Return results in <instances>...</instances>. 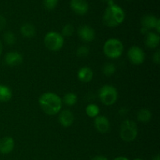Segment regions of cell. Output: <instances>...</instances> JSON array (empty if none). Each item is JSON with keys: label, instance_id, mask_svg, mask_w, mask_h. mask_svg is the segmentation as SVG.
<instances>
[{"label": "cell", "instance_id": "12", "mask_svg": "<svg viewBox=\"0 0 160 160\" xmlns=\"http://www.w3.org/2000/svg\"><path fill=\"white\" fill-rule=\"evenodd\" d=\"M94 125L97 131L102 134H106L110 129V122L109 119L105 116L96 117L94 120Z\"/></svg>", "mask_w": 160, "mask_h": 160}, {"label": "cell", "instance_id": "31", "mask_svg": "<svg viewBox=\"0 0 160 160\" xmlns=\"http://www.w3.org/2000/svg\"><path fill=\"white\" fill-rule=\"evenodd\" d=\"M102 2L107 4V6H109V5H112L115 3V0H102Z\"/></svg>", "mask_w": 160, "mask_h": 160}, {"label": "cell", "instance_id": "32", "mask_svg": "<svg viewBox=\"0 0 160 160\" xmlns=\"http://www.w3.org/2000/svg\"><path fill=\"white\" fill-rule=\"evenodd\" d=\"M113 160H129V159L125 156H118V157L115 158Z\"/></svg>", "mask_w": 160, "mask_h": 160}, {"label": "cell", "instance_id": "14", "mask_svg": "<svg viewBox=\"0 0 160 160\" xmlns=\"http://www.w3.org/2000/svg\"><path fill=\"white\" fill-rule=\"evenodd\" d=\"M14 147H15V142L12 137L6 136L0 140V153L1 154H9L14 149Z\"/></svg>", "mask_w": 160, "mask_h": 160}, {"label": "cell", "instance_id": "15", "mask_svg": "<svg viewBox=\"0 0 160 160\" xmlns=\"http://www.w3.org/2000/svg\"><path fill=\"white\" fill-rule=\"evenodd\" d=\"M159 34L153 31H149L145 34V44L146 47L151 49H155L159 45Z\"/></svg>", "mask_w": 160, "mask_h": 160}, {"label": "cell", "instance_id": "4", "mask_svg": "<svg viewBox=\"0 0 160 160\" xmlns=\"http://www.w3.org/2000/svg\"><path fill=\"white\" fill-rule=\"evenodd\" d=\"M138 134V128L135 122L131 120H125L121 123L120 128V137L126 142L134 141Z\"/></svg>", "mask_w": 160, "mask_h": 160}, {"label": "cell", "instance_id": "2", "mask_svg": "<svg viewBox=\"0 0 160 160\" xmlns=\"http://www.w3.org/2000/svg\"><path fill=\"white\" fill-rule=\"evenodd\" d=\"M125 12L121 6L116 3L107 6L102 16L103 23L109 28H116L125 20Z\"/></svg>", "mask_w": 160, "mask_h": 160}, {"label": "cell", "instance_id": "18", "mask_svg": "<svg viewBox=\"0 0 160 160\" xmlns=\"http://www.w3.org/2000/svg\"><path fill=\"white\" fill-rule=\"evenodd\" d=\"M12 90L7 85L0 84V102H9L12 98Z\"/></svg>", "mask_w": 160, "mask_h": 160}, {"label": "cell", "instance_id": "27", "mask_svg": "<svg viewBox=\"0 0 160 160\" xmlns=\"http://www.w3.org/2000/svg\"><path fill=\"white\" fill-rule=\"evenodd\" d=\"M152 59H153V62H154L155 63L159 65L160 63V52L159 51H156V52L153 54Z\"/></svg>", "mask_w": 160, "mask_h": 160}, {"label": "cell", "instance_id": "17", "mask_svg": "<svg viewBox=\"0 0 160 160\" xmlns=\"http://www.w3.org/2000/svg\"><path fill=\"white\" fill-rule=\"evenodd\" d=\"M21 35L26 38H31L36 34V28L32 23H25L21 25L20 28Z\"/></svg>", "mask_w": 160, "mask_h": 160}, {"label": "cell", "instance_id": "10", "mask_svg": "<svg viewBox=\"0 0 160 160\" xmlns=\"http://www.w3.org/2000/svg\"><path fill=\"white\" fill-rule=\"evenodd\" d=\"M78 34L80 38L84 42H91L95 38V31L88 25L81 26L78 30Z\"/></svg>", "mask_w": 160, "mask_h": 160}, {"label": "cell", "instance_id": "3", "mask_svg": "<svg viewBox=\"0 0 160 160\" xmlns=\"http://www.w3.org/2000/svg\"><path fill=\"white\" fill-rule=\"evenodd\" d=\"M124 46L122 42L117 38H109L103 45V52L106 57L116 59L122 56Z\"/></svg>", "mask_w": 160, "mask_h": 160}, {"label": "cell", "instance_id": "26", "mask_svg": "<svg viewBox=\"0 0 160 160\" xmlns=\"http://www.w3.org/2000/svg\"><path fill=\"white\" fill-rule=\"evenodd\" d=\"M59 3V0H43L44 7L47 10H53Z\"/></svg>", "mask_w": 160, "mask_h": 160}, {"label": "cell", "instance_id": "23", "mask_svg": "<svg viewBox=\"0 0 160 160\" xmlns=\"http://www.w3.org/2000/svg\"><path fill=\"white\" fill-rule=\"evenodd\" d=\"M3 40H4L5 43L8 45H13L16 43L17 41V38H16L15 34L10 31H8L4 33L3 34Z\"/></svg>", "mask_w": 160, "mask_h": 160}, {"label": "cell", "instance_id": "16", "mask_svg": "<svg viewBox=\"0 0 160 160\" xmlns=\"http://www.w3.org/2000/svg\"><path fill=\"white\" fill-rule=\"evenodd\" d=\"M94 77L93 70L89 67H83L78 72V78L83 83H88L92 81Z\"/></svg>", "mask_w": 160, "mask_h": 160}, {"label": "cell", "instance_id": "8", "mask_svg": "<svg viewBox=\"0 0 160 160\" xmlns=\"http://www.w3.org/2000/svg\"><path fill=\"white\" fill-rule=\"evenodd\" d=\"M160 21L159 18L152 14H147L145 15L141 20V33L146 34L147 33L151 31V30H155L157 23Z\"/></svg>", "mask_w": 160, "mask_h": 160}, {"label": "cell", "instance_id": "28", "mask_svg": "<svg viewBox=\"0 0 160 160\" xmlns=\"http://www.w3.org/2000/svg\"><path fill=\"white\" fill-rule=\"evenodd\" d=\"M6 26V20L2 15L0 14V31H2Z\"/></svg>", "mask_w": 160, "mask_h": 160}, {"label": "cell", "instance_id": "11", "mask_svg": "<svg viewBox=\"0 0 160 160\" xmlns=\"http://www.w3.org/2000/svg\"><path fill=\"white\" fill-rule=\"evenodd\" d=\"M4 61L9 67H16L23 62V55L18 52H9L5 56Z\"/></svg>", "mask_w": 160, "mask_h": 160}, {"label": "cell", "instance_id": "5", "mask_svg": "<svg viewBox=\"0 0 160 160\" xmlns=\"http://www.w3.org/2000/svg\"><path fill=\"white\" fill-rule=\"evenodd\" d=\"M98 98L105 106H112L115 104L118 98V92L114 86L105 84L98 92Z\"/></svg>", "mask_w": 160, "mask_h": 160}, {"label": "cell", "instance_id": "25", "mask_svg": "<svg viewBox=\"0 0 160 160\" xmlns=\"http://www.w3.org/2000/svg\"><path fill=\"white\" fill-rule=\"evenodd\" d=\"M89 53H90V48L87 45H81V46L78 47L76 51L77 56L81 58L87 57Z\"/></svg>", "mask_w": 160, "mask_h": 160}, {"label": "cell", "instance_id": "13", "mask_svg": "<svg viewBox=\"0 0 160 160\" xmlns=\"http://www.w3.org/2000/svg\"><path fill=\"white\" fill-rule=\"evenodd\" d=\"M59 123L64 128H69L74 122V115L70 109H64L59 112Z\"/></svg>", "mask_w": 160, "mask_h": 160}, {"label": "cell", "instance_id": "34", "mask_svg": "<svg viewBox=\"0 0 160 160\" xmlns=\"http://www.w3.org/2000/svg\"><path fill=\"white\" fill-rule=\"evenodd\" d=\"M152 160H160L159 155H156V156H154V157L152 158Z\"/></svg>", "mask_w": 160, "mask_h": 160}, {"label": "cell", "instance_id": "24", "mask_svg": "<svg viewBox=\"0 0 160 160\" xmlns=\"http://www.w3.org/2000/svg\"><path fill=\"white\" fill-rule=\"evenodd\" d=\"M74 32V28L71 23H67L65 24L62 28V31H61V35L63 38L71 37Z\"/></svg>", "mask_w": 160, "mask_h": 160}, {"label": "cell", "instance_id": "22", "mask_svg": "<svg viewBox=\"0 0 160 160\" xmlns=\"http://www.w3.org/2000/svg\"><path fill=\"white\" fill-rule=\"evenodd\" d=\"M117 71V67L112 62H107L102 67V73L105 76L111 77Z\"/></svg>", "mask_w": 160, "mask_h": 160}, {"label": "cell", "instance_id": "29", "mask_svg": "<svg viewBox=\"0 0 160 160\" xmlns=\"http://www.w3.org/2000/svg\"><path fill=\"white\" fill-rule=\"evenodd\" d=\"M128 113V110L126 109V108H121V109L119 110V114H120L121 117H125Z\"/></svg>", "mask_w": 160, "mask_h": 160}, {"label": "cell", "instance_id": "30", "mask_svg": "<svg viewBox=\"0 0 160 160\" xmlns=\"http://www.w3.org/2000/svg\"><path fill=\"white\" fill-rule=\"evenodd\" d=\"M91 160H109L108 159L107 157L104 156H94Z\"/></svg>", "mask_w": 160, "mask_h": 160}, {"label": "cell", "instance_id": "7", "mask_svg": "<svg viewBox=\"0 0 160 160\" xmlns=\"http://www.w3.org/2000/svg\"><path fill=\"white\" fill-rule=\"evenodd\" d=\"M128 57L130 62L134 65H141L145 60V53L142 48L134 45L128 50Z\"/></svg>", "mask_w": 160, "mask_h": 160}, {"label": "cell", "instance_id": "6", "mask_svg": "<svg viewBox=\"0 0 160 160\" xmlns=\"http://www.w3.org/2000/svg\"><path fill=\"white\" fill-rule=\"evenodd\" d=\"M44 44L45 48L52 52H58L64 45V38L60 33L56 31H49L44 38Z\"/></svg>", "mask_w": 160, "mask_h": 160}, {"label": "cell", "instance_id": "19", "mask_svg": "<svg viewBox=\"0 0 160 160\" xmlns=\"http://www.w3.org/2000/svg\"><path fill=\"white\" fill-rule=\"evenodd\" d=\"M152 114L151 111L148 109H142L138 111L137 119L139 122L142 123H148L151 120Z\"/></svg>", "mask_w": 160, "mask_h": 160}, {"label": "cell", "instance_id": "1", "mask_svg": "<svg viewBox=\"0 0 160 160\" xmlns=\"http://www.w3.org/2000/svg\"><path fill=\"white\" fill-rule=\"evenodd\" d=\"M38 103L43 112L49 116L59 113L62 106V98L53 92H45L42 94L39 97Z\"/></svg>", "mask_w": 160, "mask_h": 160}, {"label": "cell", "instance_id": "35", "mask_svg": "<svg viewBox=\"0 0 160 160\" xmlns=\"http://www.w3.org/2000/svg\"><path fill=\"white\" fill-rule=\"evenodd\" d=\"M134 160H143V159H140V158H137V159H134Z\"/></svg>", "mask_w": 160, "mask_h": 160}, {"label": "cell", "instance_id": "33", "mask_svg": "<svg viewBox=\"0 0 160 160\" xmlns=\"http://www.w3.org/2000/svg\"><path fill=\"white\" fill-rule=\"evenodd\" d=\"M2 50H3V45L1 41H0V56H1L2 53Z\"/></svg>", "mask_w": 160, "mask_h": 160}, {"label": "cell", "instance_id": "21", "mask_svg": "<svg viewBox=\"0 0 160 160\" xmlns=\"http://www.w3.org/2000/svg\"><path fill=\"white\" fill-rule=\"evenodd\" d=\"M85 112L88 117H91V118H95V117L99 115L100 109L96 104L91 103V104H88L86 106Z\"/></svg>", "mask_w": 160, "mask_h": 160}, {"label": "cell", "instance_id": "9", "mask_svg": "<svg viewBox=\"0 0 160 160\" xmlns=\"http://www.w3.org/2000/svg\"><path fill=\"white\" fill-rule=\"evenodd\" d=\"M70 7L78 15H85L89 10V5L87 0H70Z\"/></svg>", "mask_w": 160, "mask_h": 160}, {"label": "cell", "instance_id": "20", "mask_svg": "<svg viewBox=\"0 0 160 160\" xmlns=\"http://www.w3.org/2000/svg\"><path fill=\"white\" fill-rule=\"evenodd\" d=\"M62 102L67 106H73L78 102V95L73 92H68L62 97Z\"/></svg>", "mask_w": 160, "mask_h": 160}]
</instances>
